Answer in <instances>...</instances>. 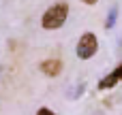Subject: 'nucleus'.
I'll list each match as a JSON object with an SVG mask.
<instances>
[{"instance_id": "423d86ee", "label": "nucleus", "mask_w": 122, "mask_h": 115, "mask_svg": "<svg viewBox=\"0 0 122 115\" xmlns=\"http://www.w3.org/2000/svg\"><path fill=\"white\" fill-rule=\"evenodd\" d=\"M36 115H56V113H54V111H49V109H45V107H43V109H39V111H36Z\"/></svg>"}, {"instance_id": "7ed1b4c3", "label": "nucleus", "mask_w": 122, "mask_h": 115, "mask_svg": "<svg viewBox=\"0 0 122 115\" xmlns=\"http://www.w3.org/2000/svg\"><path fill=\"white\" fill-rule=\"evenodd\" d=\"M122 81V64H118L107 77H103L101 79V83H99V90H109V87H114V85H118Z\"/></svg>"}, {"instance_id": "f257e3e1", "label": "nucleus", "mask_w": 122, "mask_h": 115, "mask_svg": "<svg viewBox=\"0 0 122 115\" xmlns=\"http://www.w3.org/2000/svg\"><path fill=\"white\" fill-rule=\"evenodd\" d=\"M66 17H69V4L66 2H60V4H54V6H49L45 11L41 23H43L45 30H58V28L64 26Z\"/></svg>"}, {"instance_id": "0eeeda50", "label": "nucleus", "mask_w": 122, "mask_h": 115, "mask_svg": "<svg viewBox=\"0 0 122 115\" xmlns=\"http://www.w3.org/2000/svg\"><path fill=\"white\" fill-rule=\"evenodd\" d=\"M84 2H86V4H97L99 0H84Z\"/></svg>"}, {"instance_id": "20e7f679", "label": "nucleus", "mask_w": 122, "mask_h": 115, "mask_svg": "<svg viewBox=\"0 0 122 115\" xmlns=\"http://www.w3.org/2000/svg\"><path fill=\"white\" fill-rule=\"evenodd\" d=\"M41 70H43L45 75H49V77H56V75L62 70V62H60V60H45V62L41 64Z\"/></svg>"}, {"instance_id": "39448f33", "label": "nucleus", "mask_w": 122, "mask_h": 115, "mask_svg": "<svg viewBox=\"0 0 122 115\" xmlns=\"http://www.w3.org/2000/svg\"><path fill=\"white\" fill-rule=\"evenodd\" d=\"M116 21V9H112V13H109V19H107V28H112V23Z\"/></svg>"}, {"instance_id": "f03ea898", "label": "nucleus", "mask_w": 122, "mask_h": 115, "mask_svg": "<svg viewBox=\"0 0 122 115\" xmlns=\"http://www.w3.org/2000/svg\"><path fill=\"white\" fill-rule=\"evenodd\" d=\"M97 49H99L97 36H94L92 32L81 34V38H79V43H77V55H79L81 60H90V58L97 53Z\"/></svg>"}]
</instances>
